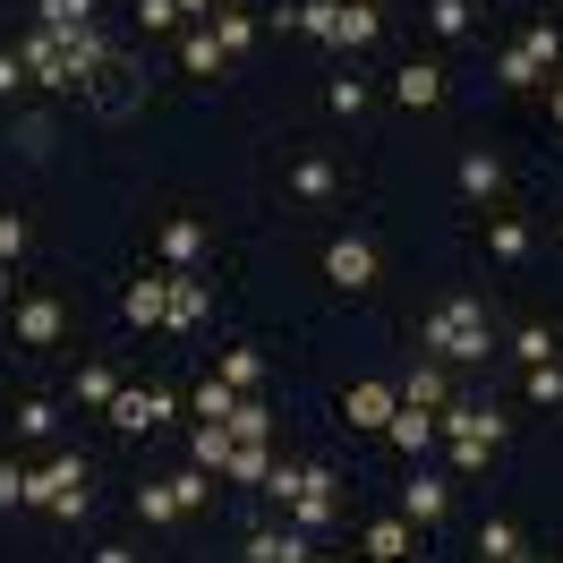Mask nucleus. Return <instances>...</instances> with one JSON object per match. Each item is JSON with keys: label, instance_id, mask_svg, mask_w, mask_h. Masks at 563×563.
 Instances as JSON below:
<instances>
[{"label": "nucleus", "instance_id": "52", "mask_svg": "<svg viewBox=\"0 0 563 563\" xmlns=\"http://www.w3.org/2000/svg\"><path fill=\"white\" fill-rule=\"evenodd\" d=\"M367 563H385V555H367Z\"/></svg>", "mask_w": 563, "mask_h": 563}, {"label": "nucleus", "instance_id": "11", "mask_svg": "<svg viewBox=\"0 0 563 563\" xmlns=\"http://www.w3.org/2000/svg\"><path fill=\"white\" fill-rule=\"evenodd\" d=\"M163 308H172V274L129 282V299H120V317H129V324H163Z\"/></svg>", "mask_w": 563, "mask_h": 563}, {"label": "nucleus", "instance_id": "44", "mask_svg": "<svg viewBox=\"0 0 563 563\" xmlns=\"http://www.w3.org/2000/svg\"><path fill=\"white\" fill-rule=\"evenodd\" d=\"M9 504H26V470H18V461H0V512H9Z\"/></svg>", "mask_w": 563, "mask_h": 563}, {"label": "nucleus", "instance_id": "1", "mask_svg": "<svg viewBox=\"0 0 563 563\" xmlns=\"http://www.w3.org/2000/svg\"><path fill=\"white\" fill-rule=\"evenodd\" d=\"M18 60H26V77H35V86H86V77L103 69V35H95V26H77V35L35 26V35L18 43Z\"/></svg>", "mask_w": 563, "mask_h": 563}, {"label": "nucleus", "instance_id": "38", "mask_svg": "<svg viewBox=\"0 0 563 563\" xmlns=\"http://www.w3.org/2000/svg\"><path fill=\"white\" fill-rule=\"evenodd\" d=\"M324 103L342 111V120H358V111H367V86H358V77H333V86H324Z\"/></svg>", "mask_w": 563, "mask_h": 563}, {"label": "nucleus", "instance_id": "33", "mask_svg": "<svg viewBox=\"0 0 563 563\" xmlns=\"http://www.w3.org/2000/svg\"><path fill=\"white\" fill-rule=\"evenodd\" d=\"M367 555L401 563V555H410V521H376V529H367Z\"/></svg>", "mask_w": 563, "mask_h": 563}, {"label": "nucleus", "instance_id": "7", "mask_svg": "<svg viewBox=\"0 0 563 563\" xmlns=\"http://www.w3.org/2000/svg\"><path fill=\"white\" fill-rule=\"evenodd\" d=\"M18 342H26V351H52V342H60V333H69V308H60V299H18Z\"/></svg>", "mask_w": 563, "mask_h": 563}, {"label": "nucleus", "instance_id": "18", "mask_svg": "<svg viewBox=\"0 0 563 563\" xmlns=\"http://www.w3.org/2000/svg\"><path fill=\"white\" fill-rule=\"evenodd\" d=\"M495 188H504V163H495L487 145H478V154H461V197H478V206H487Z\"/></svg>", "mask_w": 563, "mask_h": 563}, {"label": "nucleus", "instance_id": "10", "mask_svg": "<svg viewBox=\"0 0 563 563\" xmlns=\"http://www.w3.org/2000/svg\"><path fill=\"white\" fill-rule=\"evenodd\" d=\"M393 103H401V111H435V103H444V69H435V60L393 69Z\"/></svg>", "mask_w": 563, "mask_h": 563}, {"label": "nucleus", "instance_id": "39", "mask_svg": "<svg viewBox=\"0 0 563 563\" xmlns=\"http://www.w3.org/2000/svg\"><path fill=\"white\" fill-rule=\"evenodd\" d=\"M478 555H521V529H512V521H487V529H478Z\"/></svg>", "mask_w": 563, "mask_h": 563}, {"label": "nucleus", "instance_id": "53", "mask_svg": "<svg viewBox=\"0 0 563 563\" xmlns=\"http://www.w3.org/2000/svg\"><path fill=\"white\" fill-rule=\"evenodd\" d=\"M367 9H376V0H367Z\"/></svg>", "mask_w": 563, "mask_h": 563}, {"label": "nucleus", "instance_id": "15", "mask_svg": "<svg viewBox=\"0 0 563 563\" xmlns=\"http://www.w3.org/2000/svg\"><path fill=\"white\" fill-rule=\"evenodd\" d=\"M385 435H393V444H401V453H410V461H419L427 444L444 435V427H435V410H410V401H401V410H393V427H385Z\"/></svg>", "mask_w": 563, "mask_h": 563}, {"label": "nucleus", "instance_id": "29", "mask_svg": "<svg viewBox=\"0 0 563 563\" xmlns=\"http://www.w3.org/2000/svg\"><path fill=\"white\" fill-rule=\"evenodd\" d=\"M213 376H222L231 393H256V376H265V358H256V351H222V367H213Z\"/></svg>", "mask_w": 563, "mask_h": 563}, {"label": "nucleus", "instance_id": "24", "mask_svg": "<svg viewBox=\"0 0 563 563\" xmlns=\"http://www.w3.org/2000/svg\"><path fill=\"white\" fill-rule=\"evenodd\" d=\"M376 26H385V18H376L367 0H342V26H333V43H342V52H358V43H376Z\"/></svg>", "mask_w": 563, "mask_h": 563}, {"label": "nucleus", "instance_id": "31", "mask_svg": "<svg viewBox=\"0 0 563 563\" xmlns=\"http://www.w3.org/2000/svg\"><path fill=\"white\" fill-rule=\"evenodd\" d=\"M231 410H240V393L222 385V376H206V385H197V419H222V427H231Z\"/></svg>", "mask_w": 563, "mask_h": 563}, {"label": "nucleus", "instance_id": "19", "mask_svg": "<svg viewBox=\"0 0 563 563\" xmlns=\"http://www.w3.org/2000/svg\"><path fill=\"white\" fill-rule=\"evenodd\" d=\"M401 401H410V410H444V401H453V393H444V367H410V376H401Z\"/></svg>", "mask_w": 563, "mask_h": 563}, {"label": "nucleus", "instance_id": "34", "mask_svg": "<svg viewBox=\"0 0 563 563\" xmlns=\"http://www.w3.org/2000/svg\"><path fill=\"white\" fill-rule=\"evenodd\" d=\"M137 521H145V529L179 521V504H172V487H163V478H154V487H137Z\"/></svg>", "mask_w": 563, "mask_h": 563}, {"label": "nucleus", "instance_id": "6", "mask_svg": "<svg viewBox=\"0 0 563 563\" xmlns=\"http://www.w3.org/2000/svg\"><path fill=\"white\" fill-rule=\"evenodd\" d=\"M435 427H444V435H453V444H504V419H495L487 401H444V410H435Z\"/></svg>", "mask_w": 563, "mask_h": 563}, {"label": "nucleus", "instance_id": "51", "mask_svg": "<svg viewBox=\"0 0 563 563\" xmlns=\"http://www.w3.org/2000/svg\"><path fill=\"white\" fill-rule=\"evenodd\" d=\"M555 240H563V222H555Z\"/></svg>", "mask_w": 563, "mask_h": 563}, {"label": "nucleus", "instance_id": "20", "mask_svg": "<svg viewBox=\"0 0 563 563\" xmlns=\"http://www.w3.org/2000/svg\"><path fill=\"white\" fill-rule=\"evenodd\" d=\"M231 453H240V435H231L222 419L197 427V470H213V478H222V470H231Z\"/></svg>", "mask_w": 563, "mask_h": 563}, {"label": "nucleus", "instance_id": "12", "mask_svg": "<svg viewBox=\"0 0 563 563\" xmlns=\"http://www.w3.org/2000/svg\"><path fill=\"white\" fill-rule=\"evenodd\" d=\"M163 256L188 274V265L206 256V222H197V213H172V222H163Z\"/></svg>", "mask_w": 563, "mask_h": 563}, {"label": "nucleus", "instance_id": "35", "mask_svg": "<svg viewBox=\"0 0 563 563\" xmlns=\"http://www.w3.org/2000/svg\"><path fill=\"white\" fill-rule=\"evenodd\" d=\"M333 26H342V0H308V9H299V35L333 43Z\"/></svg>", "mask_w": 563, "mask_h": 563}, {"label": "nucleus", "instance_id": "9", "mask_svg": "<svg viewBox=\"0 0 563 563\" xmlns=\"http://www.w3.org/2000/svg\"><path fill=\"white\" fill-rule=\"evenodd\" d=\"M444 512H453V487H444V478H427V470H410V487H401V521L427 529V521H444Z\"/></svg>", "mask_w": 563, "mask_h": 563}, {"label": "nucleus", "instance_id": "26", "mask_svg": "<svg viewBox=\"0 0 563 563\" xmlns=\"http://www.w3.org/2000/svg\"><path fill=\"white\" fill-rule=\"evenodd\" d=\"M77 401H86V410H111V401H120V376H111V367H77Z\"/></svg>", "mask_w": 563, "mask_h": 563}, {"label": "nucleus", "instance_id": "21", "mask_svg": "<svg viewBox=\"0 0 563 563\" xmlns=\"http://www.w3.org/2000/svg\"><path fill=\"white\" fill-rule=\"evenodd\" d=\"M495 77H504V86H512V95H529V86H547V60H538V52H529V43H512V52H504V60H495Z\"/></svg>", "mask_w": 563, "mask_h": 563}, {"label": "nucleus", "instance_id": "30", "mask_svg": "<svg viewBox=\"0 0 563 563\" xmlns=\"http://www.w3.org/2000/svg\"><path fill=\"white\" fill-rule=\"evenodd\" d=\"M512 358H521V367H547V358H555V333H547V324H521V333H512Z\"/></svg>", "mask_w": 563, "mask_h": 563}, {"label": "nucleus", "instance_id": "32", "mask_svg": "<svg viewBox=\"0 0 563 563\" xmlns=\"http://www.w3.org/2000/svg\"><path fill=\"white\" fill-rule=\"evenodd\" d=\"M163 487H172V504H179V512H197V504L213 495V470H179V478H163Z\"/></svg>", "mask_w": 563, "mask_h": 563}, {"label": "nucleus", "instance_id": "36", "mask_svg": "<svg viewBox=\"0 0 563 563\" xmlns=\"http://www.w3.org/2000/svg\"><path fill=\"white\" fill-rule=\"evenodd\" d=\"M213 43H222V52H247V43H256V26H247L240 9H213Z\"/></svg>", "mask_w": 563, "mask_h": 563}, {"label": "nucleus", "instance_id": "54", "mask_svg": "<svg viewBox=\"0 0 563 563\" xmlns=\"http://www.w3.org/2000/svg\"><path fill=\"white\" fill-rule=\"evenodd\" d=\"M555 86H563V77H555Z\"/></svg>", "mask_w": 563, "mask_h": 563}, {"label": "nucleus", "instance_id": "27", "mask_svg": "<svg viewBox=\"0 0 563 563\" xmlns=\"http://www.w3.org/2000/svg\"><path fill=\"white\" fill-rule=\"evenodd\" d=\"M222 478H240V487H265V478H274V453H265V444H240Z\"/></svg>", "mask_w": 563, "mask_h": 563}, {"label": "nucleus", "instance_id": "43", "mask_svg": "<svg viewBox=\"0 0 563 563\" xmlns=\"http://www.w3.org/2000/svg\"><path fill=\"white\" fill-rule=\"evenodd\" d=\"M18 247H26V222H18V213H0V265H18Z\"/></svg>", "mask_w": 563, "mask_h": 563}, {"label": "nucleus", "instance_id": "50", "mask_svg": "<svg viewBox=\"0 0 563 563\" xmlns=\"http://www.w3.org/2000/svg\"><path fill=\"white\" fill-rule=\"evenodd\" d=\"M0 299H9V265H0Z\"/></svg>", "mask_w": 563, "mask_h": 563}, {"label": "nucleus", "instance_id": "28", "mask_svg": "<svg viewBox=\"0 0 563 563\" xmlns=\"http://www.w3.org/2000/svg\"><path fill=\"white\" fill-rule=\"evenodd\" d=\"M231 435H240V444H265V435H274V410L240 393V410H231Z\"/></svg>", "mask_w": 563, "mask_h": 563}, {"label": "nucleus", "instance_id": "48", "mask_svg": "<svg viewBox=\"0 0 563 563\" xmlns=\"http://www.w3.org/2000/svg\"><path fill=\"white\" fill-rule=\"evenodd\" d=\"M470 563H529V555H470Z\"/></svg>", "mask_w": 563, "mask_h": 563}, {"label": "nucleus", "instance_id": "13", "mask_svg": "<svg viewBox=\"0 0 563 563\" xmlns=\"http://www.w3.org/2000/svg\"><path fill=\"white\" fill-rule=\"evenodd\" d=\"M247 563H308V529H256Z\"/></svg>", "mask_w": 563, "mask_h": 563}, {"label": "nucleus", "instance_id": "46", "mask_svg": "<svg viewBox=\"0 0 563 563\" xmlns=\"http://www.w3.org/2000/svg\"><path fill=\"white\" fill-rule=\"evenodd\" d=\"M213 9H222V0H179V18H206V26H213Z\"/></svg>", "mask_w": 563, "mask_h": 563}, {"label": "nucleus", "instance_id": "16", "mask_svg": "<svg viewBox=\"0 0 563 563\" xmlns=\"http://www.w3.org/2000/svg\"><path fill=\"white\" fill-rule=\"evenodd\" d=\"M179 69H188V77H222V69H231V52L213 43V26H197V35L179 43Z\"/></svg>", "mask_w": 563, "mask_h": 563}, {"label": "nucleus", "instance_id": "42", "mask_svg": "<svg viewBox=\"0 0 563 563\" xmlns=\"http://www.w3.org/2000/svg\"><path fill=\"white\" fill-rule=\"evenodd\" d=\"M137 18H145V35H163V26H179V0H137Z\"/></svg>", "mask_w": 563, "mask_h": 563}, {"label": "nucleus", "instance_id": "3", "mask_svg": "<svg viewBox=\"0 0 563 563\" xmlns=\"http://www.w3.org/2000/svg\"><path fill=\"white\" fill-rule=\"evenodd\" d=\"M26 504H43V512H60V521H77L95 495H86V461L77 453H52L43 470H26Z\"/></svg>", "mask_w": 563, "mask_h": 563}, {"label": "nucleus", "instance_id": "22", "mask_svg": "<svg viewBox=\"0 0 563 563\" xmlns=\"http://www.w3.org/2000/svg\"><path fill=\"white\" fill-rule=\"evenodd\" d=\"M333 188H342V172H333V163H324V154H308V163H299V172H290V197H308V206H324V197H333Z\"/></svg>", "mask_w": 563, "mask_h": 563}, {"label": "nucleus", "instance_id": "41", "mask_svg": "<svg viewBox=\"0 0 563 563\" xmlns=\"http://www.w3.org/2000/svg\"><path fill=\"white\" fill-rule=\"evenodd\" d=\"M529 401H563V358H547V367H529Z\"/></svg>", "mask_w": 563, "mask_h": 563}, {"label": "nucleus", "instance_id": "2", "mask_svg": "<svg viewBox=\"0 0 563 563\" xmlns=\"http://www.w3.org/2000/svg\"><path fill=\"white\" fill-rule=\"evenodd\" d=\"M419 351H444V358H487V308L461 290V299H444L435 317L419 324Z\"/></svg>", "mask_w": 563, "mask_h": 563}, {"label": "nucleus", "instance_id": "45", "mask_svg": "<svg viewBox=\"0 0 563 563\" xmlns=\"http://www.w3.org/2000/svg\"><path fill=\"white\" fill-rule=\"evenodd\" d=\"M9 86H35V77H26V60H18V52H0V95H9Z\"/></svg>", "mask_w": 563, "mask_h": 563}, {"label": "nucleus", "instance_id": "5", "mask_svg": "<svg viewBox=\"0 0 563 563\" xmlns=\"http://www.w3.org/2000/svg\"><path fill=\"white\" fill-rule=\"evenodd\" d=\"M342 521V495H333V470H299V487H290V529H333Z\"/></svg>", "mask_w": 563, "mask_h": 563}, {"label": "nucleus", "instance_id": "25", "mask_svg": "<svg viewBox=\"0 0 563 563\" xmlns=\"http://www.w3.org/2000/svg\"><path fill=\"white\" fill-rule=\"evenodd\" d=\"M487 247H495V265H521V256H529V222L495 213V222H487Z\"/></svg>", "mask_w": 563, "mask_h": 563}, {"label": "nucleus", "instance_id": "40", "mask_svg": "<svg viewBox=\"0 0 563 563\" xmlns=\"http://www.w3.org/2000/svg\"><path fill=\"white\" fill-rule=\"evenodd\" d=\"M52 427H60L52 401H18V435H52Z\"/></svg>", "mask_w": 563, "mask_h": 563}, {"label": "nucleus", "instance_id": "8", "mask_svg": "<svg viewBox=\"0 0 563 563\" xmlns=\"http://www.w3.org/2000/svg\"><path fill=\"white\" fill-rule=\"evenodd\" d=\"M103 419L120 427V435H154V427L172 419V393H129V385H120V401H111Z\"/></svg>", "mask_w": 563, "mask_h": 563}, {"label": "nucleus", "instance_id": "49", "mask_svg": "<svg viewBox=\"0 0 563 563\" xmlns=\"http://www.w3.org/2000/svg\"><path fill=\"white\" fill-rule=\"evenodd\" d=\"M547 111H555V129H563V86H555V103H547Z\"/></svg>", "mask_w": 563, "mask_h": 563}, {"label": "nucleus", "instance_id": "14", "mask_svg": "<svg viewBox=\"0 0 563 563\" xmlns=\"http://www.w3.org/2000/svg\"><path fill=\"white\" fill-rule=\"evenodd\" d=\"M342 410H351V427H393L401 393H393V385H351V401H342Z\"/></svg>", "mask_w": 563, "mask_h": 563}, {"label": "nucleus", "instance_id": "23", "mask_svg": "<svg viewBox=\"0 0 563 563\" xmlns=\"http://www.w3.org/2000/svg\"><path fill=\"white\" fill-rule=\"evenodd\" d=\"M35 26H52V35H77V26H95V0H35Z\"/></svg>", "mask_w": 563, "mask_h": 563}, {"label": "nucleus", "instance_id": "47", "mask_svg": "<svg viewBox=\"0 0 563 563\" xmlns=\"http://www.w3.org/2000/svg\"><path fill=\"white\" fill-rule=\"evenodd\" d=\"M95 563H137V555H129V547H103V555H95Z\"/></svg>", "mask_w": 563, "mask_h": 563}, {"label": "nucleus", "instance_id": "17", "mask_svg": "<svg viewBox=\"0 0 563 563\" xmlns=\"http://www.w3.org/2000/svg\"><path fill=\"white\" fill-rule=\"evenodd\" d=\"M163 324H179V333L206 324V282H197V274H172V308H163Z\"/></svg>", "mask_w": 563, "mask_h": 563}, {"label": "nucleus", "instance_id": "37", "mask_svg": "<svg viewBox=\"0 0 563 563\" xmlns=\"http://www.w3.org/2000/svg\"><path fill=\"white\" fill-rule=\"evenodd\" d=\"M427 26L435 35H470V0H427Z\"/></svg>", "mask_w": 563, "mask_h": 563}, {"label": "nucleus", "instance_id": "4", "mask_svg": "<svg viewBox=\"0 0 563 563\" xmlns=\"http://www.w3.org/2000/svg\"><path fill=\"white\" fill-rule=\"evenodd\" d=\"M324 274L342 282V290H376L385 256H376V240H367V231H333V240H324Z\"/></svg>", "mask_w": 563, "mask_h": 563}]
</instances>
